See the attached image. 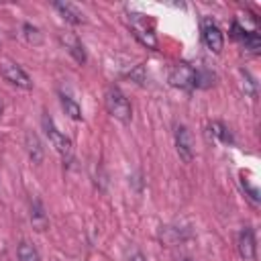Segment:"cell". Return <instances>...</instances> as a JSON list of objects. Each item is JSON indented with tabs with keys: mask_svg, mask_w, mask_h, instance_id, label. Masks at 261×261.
<instances>
[{
	"mask_svg": "<svg viewBox=\"0 0 261 261\" xmlns=\"http://www.w3.org/2000/svg\"><path fill=\"white\" fill-rule=\"evenodd\" d=\"M104 104H106V110L120 122H130L133 118V108H130V102L128 98L116 88V86H110L104 94Z\"/></svg>",
	"mask_w": 261,
	"mask_h": 261,
	"instance_id": "6da1fadb",
	"label": "cell"
},
{
	"mask_svg": "<svg viewBox=\"0 0 261 261\" xmlns=\"http://www.w3.org/2000/svg\"><path fill=\"white\" fill-rule=\"evenodd\" d=\"M43 128H45L47 139H49L51 145L55 147V151L63 157V161H69V159H71V153H73V149H71V141L57 128V124L53 122V118H51L47 112L43 114Z\"/></svg>",
	"mask_w": 261,
	"mask_h": 261,
	"instance_id": "7a4b0ae2",
	"label": "cell"
},
{
	"mask_svg": "<svg viewBox=\"0 0 261 261\" xmlns=\"http://www.w3.org/2000/svg\"><path fill=\"white\" fill-rule=\"evenodd\" d=\"M128 27L141 45H145L147 49H157V37L153 33V27L147 22L145 14H137V12L128 14Z\"/></svg>",
	"mask_w": 261,
	"mask_h": 261,
	"instance_id": "3957f363",
	"label": "cell"
},
{
	"mask_svg": "<svg viewBox=\"0 0 261 261\" xmlns=\"http://www.w3.org/2000/svg\"><path fill=\"white\" fill-rule=\"evenodd\" d=\"M169 84L179 90H190L196 86V69L190 63H175L169 71Z\"/></svg>",
	"mask_w": 261,
	"mask_h": 261,
	"instance_id": "277c9868",
	"label": "cell"
},
{
	"mask_svg": "<svg viewBox=\"0 0 261 261\" xmlns=\"http://www.w3.org/2000/svg\"><path fill=\"white\" fill-rule=\"evenodd\" d=\"M175 149L181 161L190 163L194 159V135L186 124H179L175 128Z\"/></svg>",
	"mask_w": 261,
	"mask_h": 261,
	"instance_id": "5b68a950",
	"label": "cell"
},
{
	"mask_svg": "<svg viewBox=\"0 0 261 261\" xmlns=\"http://www.w3.org/2000/svg\"><path fill=\"white\" fill-rule=\"evenodd\" d=\"M2 75H4V80H6L8 84H12V86H16V88H22V90H31V88H33L31 75H29L20 65H16V63H10V61L2 63Z\"/></svg>",
	"mask_w": 261,
	"mask_h": 261,
	"instance_id": "8992f818",
	"label": "cell"
},
{
	"mask_svg": "<svg viewBox=\"0 0 261 261\" xmlns=\"http://www.w3.org/2000/svg\"><path fill=\"white\" fill-rule=\"evenodd\" d=\"M202 41H204V45H206L212 53H220L222 47H224L222 33H220V29H218L210 18H204V20H202Z\"/></svg>",
	"mask_w": 261,
	"mask_h": 261,
	"instance_id": "52a82bcc",
	"label": "cell"
},
{
	"mask_svg": "<svg viewBox=\"0 0 261 261\" xmlns=\"http://www.w3.org/2000/svg\"><path fill=\"white\" fill-rule=\"evenodd\" d=\"M59 41H61V45H63V49L82 65V63H86V49H84V45H82V41L77 39V35L75 33H71V31H61L59 33Z\"/></svg>",
	"mask_w": 261,
	"mask_h": 261,
	"instance_id": "ba28073f",
	"label": "cell"
},
{
	"mask_svg": "<svg viewBox=\"0 0 261 261\" xmlns=\"http://www.w3.org/2000/svg\"><path fill=\"white\" fill-rule=\"evenodd\" d=\"M237 249H239V255L245 261H255V257H257V245H255L253 228H249V226L241 228V232L237 237Z\"/></svg>",
	"mask_w": 261,
	"mask_h": 261,
	"instance_id": "9c48e42d",
	"label": "cell"
},
{
	"mask_svg": "<svg viewBox=\"0 0 261 261\" xmlns=\"http://www.w3.org/2000/svg\"><path fill=\"white\" fill-rule=\"evenodd\" d=\"M24 147H27V153H29V157H31L33 163H41V161H43L45 151H43V145H41L39 137H37L33 130H29V133L24 135Z\"/></svg>",
	"mask_w": 261,
	"mask_h": 261,
	"instance_id": "30bf717a",
	"label": "cell"
},
{
	"mask_svg": "<svg viewBox=\"0 0 261 261\" xmlns=\"http://www.w3.org/2000/svg\"><path fill=\"white\" fill-rule=\"evenodd\" d=\"M53 8L63 16V20H67V22H71V24H82V22H86L84 14H82L73 4H69V2H55Z\"/></svg>",
	"mask_w": 261,
	"mask_h": 261,
	"instance_id": "8fae6325",
	"label": "cell"
},
{
	"mask_svg": "<svg viewBox=\"0 0 261 261\" xmlns=\"http://www.w3.org/2000/svg\"><path fill=\"white\" fill-rule=\"evenodd\" d=\"M31 224L39 232L41 230H47V226H49V218H47V214H45V210H43V206H41L39 200L33 202V208H31Z\"/></svg>",
	"mask_w": 261,
	"mask_h": 261,
	"instance_id": "7c38bea8",
	"label": "cell"
},
{
	"mask_svg": "<svg viewBox=\"0 0 261 261\" xmlns=\"http://www.w3.org/2000/svg\"><path fill=\"white\" fill-rule=\"evenodd\" d=\"M61 108L65 110V114H67L69 118H73V120H82V108H80V104H77L71 96L61 94Z\"/></svg>",
	"mask_w": 261,
	"mask_h": 261,
	"instance_id": "4fadbf2b",
	"label": "cell"
},
{
	"mask_svg": "<svg viewBox=\"0 0 261 261\" xmlns=\"http://www.w3.org/2000/svg\"><path fill=\"white\" fill-rule=\"evenodd\" d=\"M16 255H18V261H41L39 251H37L31 243H27V241H22V243L18 245Z\"/></svg>",
	"mask_w": 261,
	"mask_h": 261,
	"instance_id": "5bb4252c",
	"label": "cell"
},
{
	"mask_svg": "<svg viewBox=\"0 0 261 261\" xmlns=\"http://www.w3.org/2000/svg\"><path fill=\"white\" fill-rule=\"evenodd\" d=\"M208 130H210V135H212L214 139H218V141H222V143H232V137H230L228 128H226L222 122H210V124H208Z\"/></svg>",
	"mask_w": 261,
	"mask_h": 261,
	"instance_id": "9a60e30c",
	"label": "cell"
},
{
	"mask_svg": "<svg viewBox=\"0 0 261 261\" xmlns=\"http://www.w3.org/2000/svg\"><path fill=\"white\" fill-rule=\"evenodd\" d=\"M22 31H24V39L31 43V45H41L43 43V35L37 27H33L31 22H24L22 24Z\"/></svg>",
	"mask_w": 261,
	"mask_h": 261,
	"instance_id": "2e32d148",
	"label": "cell"
},
{
	"mask_svg": "<svg viewBox=\"0 0 261 261\" xmlns=\"http://www.w3.org/2000/svg\"><path fill=\"white\" fill-rule=\"evenodd\" d=\"M241 45H243L245 49H249V51H253V53H257V51H259V45H261V39H259V33H255V31H249V33L245 35V39L241 41Z\"/></svg>",
	"mask_w": 261,
	"mask_h": 261,
	"instance_id": "e0dca14e",
	"label": "cell"
},
{
	"mask_svg": "<svg viewBox=\"0 0 261 261\" xmlns=\"http://www.w3.org/2000/svg\"><path fill=\"white\" fill-rule=\"evenodd\" d=\"M241 184H243V190H247V194H249L251 202H253V204H257V202H259V190H257L255 186H251L243 175H241Z\"/></svg>",
	"mask_w": 261,
	"mask_h": 261,
	"instance_id": "ac0fdd59",
	"label": "cell"
},
{
	"mask_svg": "<svg viewBox=\"0 0 261 261\" xmlns=\"http://www.w3.org/2000/svg\"><path fill=\"white\" fill-rule=\"evenodd\" d=\"M126 75H128L130 80H135L137 84H143V82H145V69H143V65H137V67L130 69Z\"/></svg>",
	"mask_w": 261,
	"mask_h": 261,
	"instance_id": "d6986e66",
	"label": "cell"
},
{
	"mask_svg": "<svg viewBox=\"0 0 261 261\" xmlns=\"http://www.w3.org/2000/svg\"><path fill=\"white\" fill-rule=\"evenodd\" d=\"M128 261H147V259H145V255H143L141 251H135V253L130 255V259H128Z\"/></svg>",
	"mask_w": 261,
	"mask_h": 261,
	"instance_id": "ffe728a7",
	"label": "cell"
},
{
	"mask_svg": "<svg viewBox=\"0 0 261 261\" xmlns=\"http://www.w3.org/2000/svg\"><path fill=\"white\" fill-rule=\"evenodd\" d=\"M2 110H4V102H2V98H0V116H2Z\"/></svg>",
	"mask_w": 261,
	"mask_h": 261,
	"instance_id": "44dd1931",
	"label": "cell"
},
{
	"mask_svg": "<svg viewBox=\"0 0 261 261\" xmlns=\"http://www.w3.org/2000/svg\"><path fill=\"white\" fill-rule=\"evenodd\" d=\"M181 261H192V259H190V257H184V259H181Z\"/></svg>",
	"mask_w": 261,
	"mask_h": 261,
	"instance_id": "7402d4cb",
	"label": "cell"
}]
</instances>
